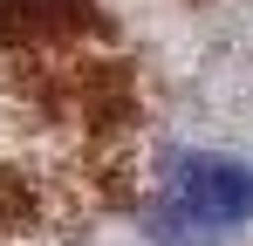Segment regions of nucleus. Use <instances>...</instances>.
Here are the masks:
<instances>
[{"label": "nucleus", "instance_id": "nucleus-1", "mask_svg": "<svg viewBox=\"0 0 253 246\" xmlns=\"http://www.w3.org/2000/svg\"><path fill=\"white\" fill-rule=\"evenodd\" d=\"M253 226V164L226 151H178L158 164L151 240L158 246H226Z\"/></svg>", "mask_w": 253, "mask_h": 246}]
</instances>
